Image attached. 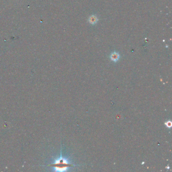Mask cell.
<instances>
[{
    "label": "cell",
    "instance_id": "obj_3",
    "mask_svg": "<svg viewBox=\"0 0 172 172\" xmlns=\"http://www.w3.org/2000/svg\"><path fill=\"white\" fill-rule=\"evenodd\" d=\"M97 17L96 16H91L89 18V22H90V23H91L92 24H96L97 22Z\"/></svg>",
    "mask_w": 172,
    "mask_h": 172
},
{
    "label": "cell",
    "instance_id": "obj_4",
    "mask_svg": "<svg viewBox=\"0 0 172 172\" xmlns=\"http://www.w3.org/2000/svg\"><path fill=\"white\" fill-rule=\"evenodd\" d=\"M165 125L167 126V127L171 128V126H172V122L170 121H167L165 123Z\"/></svg>",
    "mask_w": 172,
    "mask_h": 172
},
{
    "label": "cell",
    "instance_id": "obj_2",
    "mask_svg": "<svg viewBox=\"0 0 172 172\" xmlns=\"http://www.w3.org/2000/svg\"><path fill=\"white\" fill-rule=\"evenodd\" d=\"M111 59L114 62H117V61H118L119 58H120V55L119 54L116 53V52H114L110 56Z\"/></svg>",
    "mask_w": 172,
    "mask_h": 172
},
{
    "label": "cell",
    "instance_id": "obj_1",
    "mask_svg": "<svg viewBox=\"0 0 172 172\" xmlns=\"http://www.w3.org/2000/svg\"><path fill=\"white\" fill-rule=\"evenodd\" d=\"M69 164L68 161L63 158H61L60 159L56 161L55 164H54L53 166L55 167V169L56 171H66L69 167Z\"/></svg>",
    "mask_w": 172,
    "mask_h": 172
}]
</instances>
